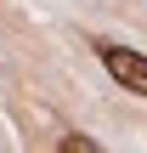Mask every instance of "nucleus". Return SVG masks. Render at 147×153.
<instances>
[{"label": "nucleus", "instance_id": "nucleus-1", "mask_svg": "<svg viewBox=\"0 0 147 153\" xmlns=\"http://www.w3.org/2000/svg\"><path fill=\"white\" fill-rule=\"evenodd\" d=\"M96 57H102V68H108L130 97H147V57L142 51H130V45H119V40H102Z\"/></svg>", "mask_w": 147, "mask_h": 153}, {"label": "nucleus", "instance_id": "nucleus-2", "mask_svg": "<svg viewBox=\"0 0 147 153\" xmlns=\"http://www.w3.org/2000/svg\"><path fill=\"white\" fill-rule=\"evenodd\" d=\"M57 153H108V148H102V142H91V136H79V131H74V136H62V142H57Z\"/></svg>", "mask_w": 147, "mask_h": 153}]
</instances>
